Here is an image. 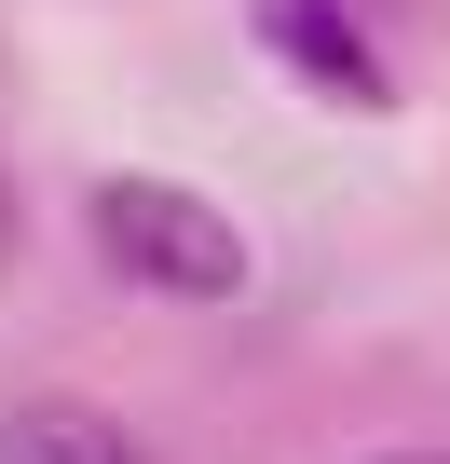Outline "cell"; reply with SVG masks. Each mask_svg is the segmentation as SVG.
I'll use <instances>...</instances> for the list:
<instances>
[{"label":"cell","instance_id":"cell-3","mask_svg":"<svg viewBox=\"0 0 450 464\" xmlns=\"http://www.w3.org/2000/svg\"><path fill=\"white\" fill-rule=\"evenodd\" d=\"M0 464H150V450L82 396H28V410H0Z\"/></svg>","mask_w":450,"mask_h":464},{"label":"cell","instance_id":"cell-1","mask_svg":"<svg viewBox=\"0 0 450 464\" xmlns=\"http://www.w3.org/2000/svg\"><path fill=\"white\" fill-rule=\"evenodd\" d=\"M82 218H96L110 274H137V287H164V301H233V287H246V232L218 218L205 191H164V178H110Z\"/></svg>","mask_w":450,"mask_h":464},{"label":"cell","instance_id":"cell-2","mask_svg":"<svg viewBox=\"0 0 450 464\" xmlns=\"http://www.w3.org/2000/svg\"><path fill=\"white\" fill-rule=\"evenodd\" d=\"M246 14H260V42H273L314 96L382 110V55H369V28H355V0H246Z\"/></svg>","mask_w":450,"mask_h":464},{"label":"cell","instance_id":"cell-4","mask_svg":"<svg viewBox=\"0 0 450 464\" xmlns=\"http://www.w3.org/2000/svg\"><path fill=\"white\" fill-rule=\"evenodd\" d=\"M0 246H14V191H0Z\"/></svg>","mask_w":450,"mask_h":464},{"label":"cell","instance_id":"cell-5","mask_svg":"<svg viewBox=\"0 0 450 464\" xmlns=\"http://www.w3.org/2000/svg\"><path fill=\"white\" fill-rule=\"evenodd\" d=\"M382 464H423V450H382Z\"/></svg>","mask_w":450,"mask_h":464}]
</instances>
